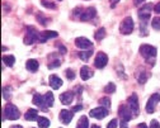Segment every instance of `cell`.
<instances>
[{"label":"cell","instance_id":"cb8c5ba5","mask_svg":"<svg viewBox=\"0 0 160 128\" xmlns=\"http://www.w3.org/2000/svg\"><path fill=\"white\" fill-rule=\"evenodd\" d=\"M92 55H93V50L92 48L84 50V51H80L79 52V57H80V60H83V61H88Z\"/></svg>","mask_w":160,"mask_h":128},{"label":"cell","instance_id":"4316f807","mask_svg":"<svg viewBox=\"0 0 160 128\" xmlns=\"http://www.w3.org/2000/svg\"><path fill=\"white\" fill-rule=\"evenodd\" d=\"M104 91H106L107 94H112V93H114V91H116V85H114L113 82L107 84V86L104 88Z\"/></svg>","mask_w":160,"mask_h":128},{"label":"cell","instance_id":"ee69618b","mask_svg":"<svg viewBox=\"0 0 160 128\" xmlns=\"http://www.w3.org/2000/svg\"><path fill=\"white\" fill-rule=\"evenodd\" d=\"M92 128H101V127L97 126V124H93V126H92Z\"/></svg>","mask_w":160,"mask_h":128},{"label":"cell","instance_id":"f546056e","mask_svg":"<svg viewBox=\"0 0 160 128\" xmlns=\"http://www.w3.org/2000/svg\"><path fill=\"white\" fill-rule=\"evenodd\" d=\"M99 103H101V105H104L106 108H109V106H111L109 98H101V99H99Z\"/></svg>","mask_w":160,"mask_h":128},{"label":"cell","instance_id":"603a6c76","mask_svg":"<svg viewBox=\"0 0 160 128\" xmlns=\"http://www.w3.org/2000/svg\"><path fill=\"white\" fill-rule=\"evenodd\" d=\"M37 123L39 128H48L50 127V119L46 117H38L37 118Z\"/></svg>","mask_w":160,"mask_h":128},{"label":"cell","instance_id":"ba28073f","mask_svg":"<svg viewBox=\"0 0 160 128\" xmlns=\"http://www.w3.org/2000/svg\"><path fill=\"white\" fill-rule=\"evenodd\" d=\"M151 8H152L151 4H146L138 10V18H140V20H141V23H148V20L150 19Z\"/></svg>","mask_w":160,"mask_h":128},{"label":"cell","instance_id":"60d3db41","mask_svg":"<svg viewBox=\"0 0 160 128\" xmlns=\"http://www.w3.org/2000/svg\"><path fill=\"white\" fill-rule=\"evenodd\" d=\"M58 48H60V52H61V53H65V52H66V48H65L64 46H61V45L58 46Z\"/></svg>","mask_w":160,"mask_h":128},{"label":"cell","instance_id":"83f0119b","mask_svg":"<svg viewBox=\"0 0 160 128\" xmlns=\"http://www.w3.org/2000/svg\"><path fill=\"white\" fill-rule=\"evenodd\" d=\"M151 27H152L155 31H160V18H159V17H156V18L152 19Z\"/></svg>","mask_w":160,"mask_h":128},{"label":"cell","instance_id":"8992f818","mask_svg":"<svg viewBox=\"0 0 160 128\" xmlns=\"http://www.w3.org/2000/svg\"><path fill=\"white\" fill-rule=\"evenodd\" d=\"M159 101H160V94H158V93L152 94V95L149 98V100H148V103H146V112H148L149 114H152V113L155 112V106L158 105Z\"/></svg>","mask_w":160,"mask_h":128},{"label":"cell","instance_id":"7a4b0ae2","mask_svg":"<svg viewBox=\"0 0 160 128\" xmlns=\"http://www.w3.org/2000/svg\"><path fill=\"white\" fill-rule=\"evenodd\" d=\"M140 51V55H141L146 61L154 63V60L158 55V50L154 47V46H150V45H141L138 48Z\"/></svg>","mask_w":160,"mask_h":128},{"label":"cell","instance_id":"277c9868","mask_svg":"<svg viewBox=\"0 0 160 128\" xmlns=\"http://www.w3.org/2000/svg\"><path fill=\"white\" fill-rule=\"evenodd\" d=\"M3 114H4V118L9 119V121H17L19 117H21V113H19L18 108L14 104H10V103L5 105Z\"/></svg>","mask_w":160,"mask_h":128},{"label":"cell","instance_id":"8d00e7d4","mask_svg":"<svg viewBox=\"0 0 160 128\" xmlns=\"http://www.w3.org/2000/svg\"><path fill=\"white\" fill-rule=\"evenodd\" d=\"M83 109V106L82 105H75V106H72V112H76V111H82Z\"/></svg>","mask_w":160,"mask_h":128},{"label":"cell","instance_id":"6da1fadb","mask_svg":"<svg viewBox=\"0 0 160 128\" xmlns=\"http://www.w3.org/2000/svg\"><path fill=\"white\" fill-rule=\"evenodd\" d=\"M53 94L51 91H47L45 95H41V94H34L33 95V104L39 106L42 109H47V108H51L53 105Z\"/></svg>","mask_w":160,"mask_h":128},{"label":"cell","instance_id":"9c48e42d","mask_svg":"<svg viewBox=\"0 0 160 128\" xmlns=\"http://www.w3.org/2000/svg\"><path fill=\"white\" fill-rule=\"evenodd\" d=\"M127 104H128V106H130V109H131L133 117H135V116H138L140 108H138V99H137V95H136V94H132V95L128 96Z\"/></svg>","mask_w":160,"mask_h":128},{"label":"cell","instance_id":"ac0fdd59","mask_svg":"<svg viewBox=\"0 0 160 128\" xmlns=\"http://www.w3.org/2000/svg\"><path fill=\"white\" fill-rule=\"evenodd\" d=\"M72 99H74V94L71 91H66V93H62L61 95H60V101H61L64 105L71 104Z\"/></svg>","mask_w":160,"mask_h":128},{"label":"cell","instance_id":"f1b7e54d","mask_svg":"<svg viewBox=\"0 0 160 128\" xmlns=\"http://www.w3.org/2000/svg\"><path fill=\"white\" fill-rule=\"evenodd\" d=\"M41 4L45 8H48V9H55L56 8V5L53 3H51V2H48V0H41Z\"/></svg>","mask_w":160,"mask_h":128},{"label":"cell","instance_id":"4dcf8cb0","mask_svg":"<svg viewBox=\"0 0 160 128\" xmlns=\"http://www.w3.org/2000/svg\"><path fill=\"white\" fill-rule=\"evenodd\" d=\"M65 75H66V77H68L69 80H74V79H75V72H74L71 69H68V70L65 71Z\"/></svg>","mask_w":160,"mask_h":128},{"label":"cell","instance_id":"b9f144b4","mask_svg":"<svg viewBox=\"0 0 160 128\" xmlns=\"http://www.w3.org/2000/svg\"><path fill=\"white\" fill-rule=\"evenodd\" d=\"M137 128H148V124H146V123H140V124L137 126Z\"/></svg>","mask_w":160,"mask_h":128},{"label":"cell","instance_id":"74e56055","mask_svg":"<svg viewBox=\"0 0 160 128\" xmlns=\"http://www.w3.org/2000/svg\"><path fill=\"white\" fill-rule=\"evenodd\" d=\"M119 128H128V127H127V122L121 121V123H119Z\"/></svg>","mask_w":160,"mask_h":128},{"label":"cell","instance_id":"f6af8a7d","mask_svg":"<svg viewBox=\"0 0 160 128\" xmlns=\"http://www.w3.org/2000/svg\"><path fill=\"white\" fill-rule=\"evenodd\" d=\"M58 2H61V0H58Z\"/></svg>","mask_w":160,"mask_h":128},{"label":"cell","instance_id":"d4e9b609","mask_svg":"<svg viewBox=\"0 0 160 128\" xmlns=\"http://www.w3.org/2000/svg\"><path fill=\"white\" fill-rule=\"evenodd\" d=\"M3 62L5 63L7 66L12 67V66L14 65V62H15V57L12 56V55H4V56H3Z\"/></svg>","mask_w":160,"mask_h":128},{"label":"cell","instance_id":"d6986e66","mask_svg":"<svg viewBox=\"0 0 160 128\" xmlns=\"http://www.w3.org/2000/svg\"><path fill=\"white\" fill-rule=\"evenodd\" d=\"M26 67H27L28 71H31V72H36V71L38 70V67H39V63H38L37 60H34V58H29V60L26 62Z\"/></svg>","mask_w":160,"mask_h":128},{"label":"cell","instance_id":"30bf717a","mask_svg":"<svg viewBox=\"0 0 160 128\" xmlns=\"http://www.w3.org/2000/svg\"><path fill=\"white\" fill-rule=\"evenodd\" d=\"M118 116L121 118V121H125V122H128L130 119L133 118V114L130 109V106L127 108V105H121L118 109Z\"/></svg>","mask_w":160,"mask_h":128},{"label":"cell","instance_id":"3957f363","mask_svg":"<svg viewBox=\"0 0 160 128\" xmlns=\"http://www.w3.org/2000/svg\"><path fill=\"white\" fill-rule=\"evenodd\" d=\"M39 36H41V33H39L34 27L32 26H28L26 27V37H24V45H33L34 42L39 41Z\"/></svg>","mask_w":160,"mask_h":128},{"label":"cell","instance_id":"836d02e7","mask_svg":"<svg viewBox=\"0 0 160 128\" xmlns=\"http://www.w3.org/2000/svg\"><path fill=\"white\" fill-rule=\"evenodd\" d=\"M9 90H10V88H3V96H4V99H9Z\"/></svg>","mask_w":160,"mask_h":128},{"label":"cell","instance_id":"4fadbf2b","mask_svg":"<svg viewBox=\"0 0 160 128\" xmlns=\"http://www.w3.org/2000/svg\"><path fill=\"white\" fill-rule=\"evenodd\" d=\"M95 15H97V10H95V8L90 7V8H87L85 10L82 12V14H80V19H82L83 22H88V20L95 18Z\"/></svg>","mask_w":160,"mask_h":128},{"label":"cell","instance_id":"e0dca14e","mask_svg":"<svg viewBox=\"0 0 160 128\" xmlns=\"http://www.w3.org/2000/svg\"><path fill=\"white\" fill-rule=\"evenodd\" d=\"M94 75V72L92 71V69L89 66H83L82 69H80V77H82V80H89L92 76Z\"/></svg>","mask_w":160,"mask_h":128},{"label":"cell","instance_id":"d590c367","mask_svg":"<svg viewBox=\"0 0 160 128\" xmlns=\"http://www.w3.org/2000/svg\"><path fill=\"white\" fill-rule=\"evenodd\" d=\"M154 12H155L156 14H160V2H159L158 4H155V7H154Z\"/></svg>","mask_w":160,"mask_h":128},{"label":"cell","instance_id":"5bb4252c","mask_svg":"<svg viewBox=\"0 0 160 128\" xmlns=\"http://www.w3.org/2000/svg\"><path fill=\"white\" fill-rule=\"evenodd\" d=\"M72 117H74V112L72 111H68V109H62L61 112H60V116H58L60 122H61L62 124H69L71 122Z\"/></svg>","mask_w":160,"mask_h":128},{"label":"cell","instance_id":"5b68a950","mask_svg":"<svg viewBox=\"0 0 160 128\" xmlns=\"http://www.w3.org/2000/svg\"><path fill=\"white\" fill-rule=\"evenodd\" d=\"M133 27H135V24H133L132 18L126 17L121 22V24H119V32H121L122 34H131L132 31H133Z\"/></svg>","mask_w":160,"mask_h":128},{"label":"cell","instance_id":"f35d334b","mask_svg":"<svg viewBox=\"0 0 160 128\" xmlns=\"http://www.w3.org/2000/svg\"><path fill=\"white\" fill-rule=\"evenodd\" d=\"M119 3V0H111V7L112 8H114L116 7V4H118Z\"/></svg>","mask_w":160,"mask_h":128},{"label":"cell","instance_id":"2e32d148","mask_svg":"<svg viewBox=\"0 0 160 128\" xmlns=\"http://www.w3.org/2000/svg\"><path fill=\"white\" fill-rule=\"evenodd\" d=\"M58 36L57 32H52V31H45L41 33V36H39V42H42V43H45V42H47L48 39L51 38H56Z\"/></svg>","mask_w":160,"mask_h":128},{"label":"cell","instance_id":"1f68e13d","mask_svg":"<svg viewBox=\"0 0 160 128\" xmlns=\"http://www.w3.org/2000/svg\"><path fill=\"white\" fill-rule=\"evenodd\" d=\"M117 126H118V121H117V119H112V121L107 124V128H117Z\"/></svg>","mask_w":160,"mask_h":128},{"label":"cell","instance_id":"7c38bea8","mask_svg":"<svg viewBox=\"0 0 160 128\" xmlns=\"http://www.w3.org/2000/svg\"><path fill=\"white\" fill-rule=\"evenodd\" d=\"M75 45H76V47L82 48V50H89V48L93 47L92 41H89V39L85 38V37H78V38L75 39Z\"/></svg>","mask_w":160,"mask_h":128},{"label":"cell","instance_id":"44dd1931","mask_svg":"<svg viewBox=\"0 0 160 128\" xmlns=\"http://www.w3.org/2000/svg\"><path fill=\"white\" fill-rule=\"evenodd\" d=\"M136 77H137V81L140 84H145L148 81V74L145 70H140L136 72Z\"/></svg>","mask_w":160,"mask_h":128},{"label":"cell","instance_id":"ffe728a7","mask_svg":"<svg viewBox=\"0 0 160 128\" xmlns=\"http://www.w3.org/2000/svg\"><path fill=\"white\" fill-rule=\"evenodd\" d=\"M24 118L27 121H36L38 118V111L37 109H28L24 114Z\"/></svg>","mask_w":160,"mask_h":128},{"label":"cell","instance_id":"484cf974","mask_svg":"<svg viewBox=\"0 0 160 128\" xmlns=\"http://www.w3.org/2000/svg\"><path fill=\"white\" fill-rule=\"evenodd\" d=\"M106 34H107V32H106L104 28H99V29L94 33V38H95V41H102V39L106 37Z\"/></svg>","mask_w":160,"mask_h":128},{"label":"cell","instance_id":"d6a6232c","mask_svg":"<svg viewBox=\"0 0 160 128\" xmlns=\"http://www.w3.org/2000/svg\"><path fill=\"white\" fill-rule=\"evenodd\" d=\"M37 19H38V22H39V23H41L42 26H46V23H47V20H46V18H43V17H42L41 14H38V15H37Z\"/></svg>","mask_w":160,"mask_h":128},{"label":"cell","instance_id":"9a60e30c","mask_svg":"<svg viewBox=\"0 0 160 128\" xmlns=\"http://www.w3.org/2000/svg\"><path fill=\"white\" fill-rule=\"evenodd\" d=\"M48 84H50V86L53 89V90H57L62 86V80L60 79L57 75H50L48 77Z\"/></svg>","mask_w":160,"mask_h":128},{"label":"cell","instance_id":"7402d4cb","mask_svg":"<svg viewBox=\"0 0 160 128\" xmlns=\"http://www.w3.org/2000/svg\"><path fill=\"white\" fill-rule=\"evenodd\" d=\"M76 128H89V119H88L87 116H82L79 118Z\"/></svg>","mask_w":160,"mask_h":128},{"label":"cell","instance_id":"8fae6325","mask_svg":"<svg viewBox=\"0 0 160 128\" xmlns=\"http://www.w3.org/2000/svg\"><path fill=\"white\" fill-rule=\"evenodd\" d=\"M107 63H108V56L103 52H99L94 60V66L97 69H103L107 66Z\"/></svg>","mask_w":160,"mask_h":128},{"label":"cell","instance_id":"7bdbcfd3","mask_svg":"<svg viewBox=\"0 0 160 128\" xmlns=\"http://www.w3.org/2000/svg\"><path fill=\"white\" fill-rule=\"evenodd\" d=\"M10 128H23V127L22 126H12Z\"/></svg>","mask_w":160,"mask_h":128},{"label":"cell","instance_id":"52a82bcc","mask_svg":"<svg viewBox=\"0 0 160 128\" xmlns=\"http://www.w3.org/2000/svg\"><path fill=\"white\" fill-rule=\"evenodd\" d=\"M108 113L109 112H108V109L106 108V106H98V108H94V109L90 111L89 116L92 118H95V119H103L108 116Z\"/></svg>","mask_w":160,"mask_h":128},{"label":"cell","instance_id":"ab89813d","mask_svg":"<svg viewBox=\"0 0 160 128\" xmlns=\"http://www.w3.org/2000/svg\"><path fill=\"white\" fill-rule=\"evenodd\" d=\"M145 2V0H133V4L135 5H140V4H142Z\"/></svg>","mask_w":160,"mask_h":128},{"label":"cell","instance_id":"e575fe53","mask_svg":"<svg viewBox=\"0 0 160 128\" xmlns=\"http://www.w3.org/2000/svg\"><path fill=\"white\" fill-rule=\"evenodd\" d=\"M150 128H160V124L156 119H152L151 123H150Z\"/></svg>","mask_w":160,"mask_h":128}]
</instances>
